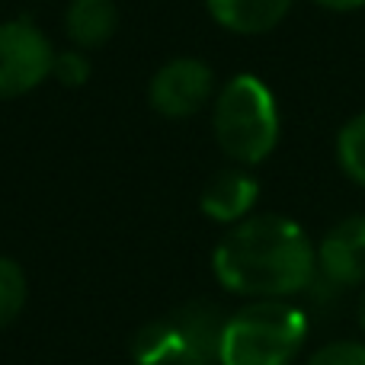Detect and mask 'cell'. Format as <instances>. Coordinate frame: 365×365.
I'll return each mask as SVG.
<instances>
[{"instance_id": "obj_1", "label": "cell", "mask_w": 365, "mask_h": 365, "mask_svg": "<svg viewBox=\"0 0 365 365\" xmlns=\"http://www.w3.org/2000/svg\"><path fill=\"white\" fill-rule=\"evenodd\" d=\"M212 266L227 292L263 302L308 289L317 257L295 221L282 215H253L221 237Z\"/></svg>"}, {"instance_id": "obj_2", "label": "cell", "mask_w": 365, "mask_h": 365, "mask_svg": "<svg viewBox=\"0 0 365 365\" xmlns=\"http://www.w3.org/2000/svg\"><path fill=\"white\" fill-rule=\"evenodd\" d=\"M308 334L304 311L263 298L227 317L221 334V365H289Z\"/></svg>"}, {"instance_id": "obj_3", "label": "cell", "mask_w": 365, "mask_h": 365, "mask_svg": "<svg viewBox=\"0 0 365 365\" xmlns=\"http://www.w3.org/2000/svg\"><path fill=\"white\" fill-rule=\"evenodd\" d=\"M227 317L212 302H186L132 336L138 365H212L221 353Z\"/></svg>"}, {"instance_id": "obj_4", "label": "cell", "mask_w": 365, "mask_h": 365, "mask_svg": "<svg viewBox=\"0 0 365 365\" xmlns=\"http://www.w3.org/2000/svg\"><path fill=\"white\" fill-rule=\"evenodd\" d=\"M212 128L218 148L237 164H259L269 158L279 138V113L266 83L253 74L227 81L215 100Z\"/></svg>"}, {"instance_id": "obj_5", "label": "cell", "mask_w": 365, "mask_h": 365, "mask_svg": "<svg viewBox=\"0 0 365 365\" xmlns=\"http://www.w3.org/2000/svg\"><path fill=\"white\" fill-rule=\"evenodd\" d=\"M55 51L51 42L29 16L0 23V100L36 90L51 74Z\"/></svg>"}, {"instance_id": "obj_6", "label": "cell", "mask_w": 365, "mask_h": 365, "mask_svg": "<svg viewBox=\"0 0 365 365\" xmlns=\"http://www.w3.org/2000/svg\"><path fill=\"white\" fill-rule=\"evenodd\" d=\"M212 90L215 77L208 64H202L199 58H173L154 74L148 100L154 113L167 119H189L212 100Z\"/></svg>"}, {"instance_id": "obj_7", "label": "cell", "mask_w": 365, "mask_h": 365, "mask_svg": "<svg viewBox=\"0 0 365 365\" xmlns=\"http://www.w3.org/2000/svg\"><path fill=\"white\" fill-rule=\"evenodd\" d=\"M365 279V215H353V218L340 221L330 227L327 237L321 240L317 250V272L314 282L324 289H349L359 285Z\"/></svg>"}, {"instance_id": "obj_8", "label": "cell", "mask_w": 365, "mask_h": 365, "mask_svg": "<svg viewBox=\"0 0 365 365\" xmlns=\"http://www.w3.org/2000/svg\"><path fill=\"white\" fill-rule=\"evenodd\" d=\"M259 186L250 173L244 170H221L208 180V186L202 189V212L212 221H221V225H237L250 215V208L257 205Z\"/></svg>"}, {"instance_id": "obj_9", "label": "cell", "mask_w": 365, "mask_h": 365, "mask_svg": "<svg viewBox=\"0 0 365 365\" xmlns=\"http://www.w3.org/2000/svg\"><path fill=\"white\" fill-rule=\"evenodd\" d=\"M115 29H119L115 0H71L64 10V32L83 51L106 45Z\"/></svg>"}, {"instance_id": "obj_10", "label": "cell", "mask_w": 365, "mask_h": 365, "mask_svg": "<svg viewBox=\"0 0 365 365\" xmlns=\"http://www.w3.org/2000/svg\"><path fill=\"white\" fill-rule=\"evenodd\" d=\"M208 13L218 19L225 29L257 36L266 32L289 13L292 0H205Z\"/></svg>"}, {"instance_id": "obj_11", "label": "cell", "mask_w": 365, "mask_h": 365, "mask_svg": "<svg viewBox=\"0 0 365 365\" xmlns=\"http://www.w3.org/2000/svg\"><path fill=\"white\" fill-rule=\"evenodd\" d=\"M26 272L16 259L0 257V327L13 324L26 308Z\"/></svg>"}, {"instance_id": "obj_12", "label": "cell", "mask_w": 365, "mask_h": 365, "mask_svg": "<svg viewBox=\"0 0 365 365\" xmlns=\"http://www.w3.org/2000/svg\"><path fill=\"white\" fill-rule=\"evenodd\" d=\"M340 164L359 186H365V113L356 115L346 128L340 132Z\"/></svg>"}, {"instance_id": "obj_13", "label": "cell", "mask_w": 365, "mask_h": 365, "mask_svg": "<svg viewBox=\"0 0 365 365\" xmlns=\"http://www.w3.org/2000/svg\"><path fill=\"white\" fill-rule=\"evenodd\" d=\"M90 71H93V64H90L83 48L61 51V55H55V61H51V77H55L61 87H83V83L90 81Z\"/></svg>"}, {"instance_id": "obj_14", "label": "cell", "mask_w": 365, "mask_h": 365, "mask_svg": "<svg viewBox=\"0 0 365 365\" xmlns=\"http://www.w3.org/2000/svg\"><path fill=\"white\" fill-rule=\"evenodd\" d=\"M308 365H365V343H330V346L317 349L308 359Z\"/></svg>"}, {"instance_id": "obj_15", "label": "cell", "mask_w": 365, "mask_h": 365, "mask_svg": "<svg viewBox=\"0 0 365 365\" xmlns=\"http://www.w3.org/2000/svg\"><path fill=\"white\" fill-rule=\"evenodd\" d=\"M314 4L327 6V10H356V6H362L365 0H314Z\"/></svg>"}, {"instance_id": "obj_16", "label": "cell", "mask_w": 365, "mask_h": 365, "mask_svg": "<svg viewBox=\"0 0 365 365\" xmlns=\"http://www.w3.org/2000/svg\"><path fill=\"white\" fill-rule=\"evenodd\" d=\"M359 327L365 330V298H362V302H359Z\"/></svg>"}]
</instances>
